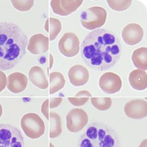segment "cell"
<instances>
[{
	"label": "cell",
	"instance_id": "cell-1",
	"mask_svg": "<svg viewBox=\"0 0 147 147\" xmlns=\"http://www.w3.org/2000/svg\"><path fill=\"white\" fill-rule=\"evenodd\" d=\"M121 52L119 38L105 28L92 31L81 45V56L86 64L101 71L114 67L120 58Z\"/></svg>",
	"mask_w": 147,
	"mask_h": 147
},
{
	"label": "cell",
	"instance_id": "cell-2",
	"mask_svg": "<svg viewBox=\"0 0 147 147\" xmlns=\"http://www.w3.org/2000/svg\"><path fill=\"white\" fill-rule=\"evenodd\" d=\"M28 38L17 24L0 22V70L16 66L26 54Z\"/></svg>",
	"mask_w": 147,
	"mask_h": 147
},
{
	"label": "cell",
	"instance_id": "cell-3",
	"mask_svg": "<svg viewBox=\"0 0 147 147\" xmlns=\"http://www.w3.org/2000/svg\"><path fill=\"white\" fill-rule=\"evenodd\" d=\"M107 13L105 9L100 6H93L83 11L80 16L82 26L88 30H94L104 25Z\"/></svg>",
	"mask_w": 147,
	"mask_h": 147
},
{
	"label": "cell",
	"instance_id": "cell-4",
	"mask_svg": "<svg viewBox=\"0 0 147 147\" xmlns=\"http://www.w3.org/2000/svg\"><path fill=\"white\" fill-rule=\"evenodd\" d=\"M20 125L26 135L32 139L42 136L45 130L42 119L38 114L34 113L24 114L21 118Z\"/></svg>",
	"mask_w": 147,
	"mask_h": 147
},
{
	"label": "cell",
	"instance_id": "cell-5",
	"mask_svg": "<svg viewBox=\"0 0 147 147\" xmlns=\"http://www.w3.org/2000/svg\"><path fill=\"white\" fill-rule=\"evenodd\" d=\"M0 147H24L21 132L10 124L0 125Z\"/></svg>",
	"mask_w": 147,
	"mask_h": 147
},
{
	"label": "cell",
	"instance_id": "cell-6",
	"mask_svg": "<svg viewBox=\"0 0 147 147\" xmlns=\"http://www.w3.org/2000/svg\"><path fill=\"white\" fill-rule=\"evenodd\" d=\"M58 49L62 55L71 58L79 52L80 41L78 37L73 32L65 33L58 42Z\"/></svg>",
	"mask_w": 147,
	"mask_h": 147
},
{
	"label": "cell",
	"instance_id": "cell-7",
	"mask_svg": "<svg viewBox=\"0 0 147 147\" xmlns=\"http://www.w3.org/2000/svg\"><path fill=\"white\" fill-rule=\"evenodd\" d=\"M88 122V116L82 109L75 108L66 115V126L71 132H77L86 126Z\"/></svg>",
	"mask_w": 147,
	"mask_h": 147
},
{
	"label": "cell",
	"instance_id": "cell-8",
	"mask_svg": "<svg viewBox=\"0 0 147 147\" xmlns=\"http://www.w3.org/2000/svg\"><path fill=\"white\" fill-rule=\"evenodd\" d=\"M98 84L101 90L109 94L119 92L122 86L120 76L111 72L103 74L100 78Z\"/></svg>",
	"mask_w": 147,
	"mask_h": 147
},
{
	"label": "cell",
	"instance_id": "cell-9",
	"mask_svg": "<svg viewBox=\"0 0 147 147\" xmlns=\"http://www.w3.org/2000/svg\"><path fill=\"white\" fill-rule=\"evenodd\" d=\"M83 2V0H52L51 5L54 13L67 16L75 12Z\"/></svg>",
	"mask_w": 147,
	"mask_h": 147
},
{
	"label": "cell",
	"instance_id": "cell-10",
	"mask_svg": "<svg viewBox=\"0 0 147 147\" xmlns=\"http://www.w3.org/2000/svg\"><path fill=\"white\" fill-rule=\"evenodd\" d=\"M127 117L132 119H140L147 117V101L143 99H134L127 102L124 107Z\"/></svg>",
	"mask_w": 147,
	"mask_h": 147
},
{
	"label": "cell",
	"instance_id": "cell-11",
	"mask_svg": "<svg viewBox=\"0 0 147 147\" xmlns=\"http://www.w3.org/2000/svg\"><path fill=\"white\" fill-rule=\"evenodd\" d=\"M144 36V31L141 26L137 23H129L126 26L122 32L123 41L130 46L139 43Z\"/></svg>",
	"mask_w": 147,
	"mask_h": 147
},
{
	"label": "cell",
	"instance_id": "cell-12",
	"mask_svg": "<svg viewBox=\"0 0 147 147\" xmlns=\"http://www.w3.org/2000/svg\"><path fill=\"white\" fill-rule=\"evenodd\" d=\"M70 82L75 87L84 86L88 81L90 74L88 69L81 65H75L69 70Z\"/></svg>",
	"mask_w": 147,
	"mask_h": 147
},
{
	"label": "cell",
	"instance_id": "cell-13",
	"mask_svg": "<svg viewBox=\"0 0 147 147\" xmlns=\"http://www.w3.org/2000/svg\"><path fill=\"white\" fill-rule=\"evenodd\" d=\"M27 49L35 55L46 53L49 49V38L42 34L33 35L30 38Z\"/></svg>",
	"mask_w": 147,
	"mask_h": 147
},
{
	"label": "cell",
	"instance_id": "cell-14",
	"mask_svg": "<svg viewBox=\"0 0 147 147\" xmlns=\"http://www.w3.org/2000/svg\"><path fill=\"white\" fill-rule=\"evenodd\" d=\"M7 88L13 93H19L24 91L28 84V79L24 74L14 73L10 74L7 78Z\"/></svg>",
	"mask_w": 147,
	"mask_h": 147
},
{
	"label": "cell",
	"instance_id": "cell-15",
	"mask_svg": "<svg viewBox=\"0 0 147 147\" xmlns=\"http://www.w3.org/2000/svg\"><path fill=\"white\" fill-rule=\"evenodd\" d=\"M28 77L30 82L41 90H45L49 86V83L44 71L38 66H33L30 69Z\"/></svg>",
	"mask_w": 147,
	"mask_h": 147
},
{
	"label": "cell",
	"instance_id": "cell-16",
	"mask_svg": "<svg viewBox=\"0 0 147 147\" xmlns=\"http://www.w3.org/2000/svg\"><path fill=\"white\" fill-rule=\"evenodd\" d=\"M129 83L133 89L143 91L147 88V73L142 70L137 69L131 71L129 77Z\"/></svg>",
	"mask_w": 147,
	"mask_h": 147
},
{
	"label": "cell",
	"instance_id": "cell-17",
	"mask_svg": "<svg viewBox=\"0 0 147 147\" xmlns=\"http://www.w3.org/2000/svg\"><path fill=\"white\" fill-rule=\"evenodd\" d=\"M132 61L134 66L138 69L147 70V48L142 47L135 50L132 55Z\"/></svg>",
	"mask_w": 147,
	"mask_h": 147
},
{
	"label": "cell",
	"instance_id": "cell-18",
	"mask_svg": "<svg viewBox=\"0 0 147 147\" xmlns=\"http://www.w3.org/2000/svg\"><path fill=\"white\" fill-rule=\"evenodd\" d=\"M50 89L49 93L53 94L62 90L65 85V79L62 74L57 71L53 72L49 75Z\"/></svg>",
	"mask_w": 147,
	"mask_h": 147
},
{
	"label": "cell",
	"instance_id": "cell-19",
	"mask_svg": "<svg viewBox=\"0 0 147 147\" xmlns=\"http://www.w3.org/2000/svg\"><path fill=\"white\" fill-rule=\"evenodd\" d=\"M49 118H50L49 137L52 139L57 138L62 133L61 117L56 113L51 112Z\"/></svg>",
	"mask_w": 147,
	"mask_h": 147
},
{
	"label": "cell",
	"instance_id": "cell-20",
	"mask_svg": "<svg viewBox=\"0 0 147 147\" xmlns=\"http://www.w3.org/2000/svg\"><path fill=\"white\" fill-rule=\"evenodd\" d=\"M44 28L49 34L50 41L55 40L61 31L62 26L59 20L53 18H49L46 20Z\"/></svg>",
	"mask_w": 147,
	"mask_h": 147
},
{
	"label": "cell",
	"instance_id": "cell-21",
	"mask_svg": "<svg viewBox=\"0 0 147 147\" xmlns=\"http://www.w3.org/2000/svg\"><path fill=\"white\" fill-rule=\"evenodd\" d=\"M92 96L91 93L87 91H81L78 92L75 97L68 98L69 102L75 107H81L84 105Z\"/></svg>",
	"mask_w": 147,
	"mask_h": 147
},
{
	"label": "cell",
	"instance_id": "cell-22",
	"mask_svg": "<svg viewBox=\"0 0 147 147\" xmlns=\"http://www.w3.org/2000/svg\"><path fill=\"white\" fill-rule=\"evenodd\" d=\"M93 106L98 110L105 111L109 109L111 106L112 101L110 98H91Z\"/></svg>",
	"mask_w": 147,
	"mask_h": 147
},
{
	"label": "cell",
	"instance_id": "cell-23",
	"mask_svg": "<svg viewBox=\"0 0 147 147\" xmlns=\"http://www.w3.org/2000/svg\"><path fill=\"white\" fill-rule=\"evenodd\" d=\"M108 4L110 8L113 10L117 11H122L127 10L130 7L132 4V1L125 0V1H115L109 0L107 1Z\"/></svg>",
	"mask_w": 147,
	"mask_h": 147
},
{
	"label": "cell",
	"instance_id": "cell-24",
	"mask_svg": "<svg viewBox=\"0 0 147 147\" xmlns=\"http://www.w3.org/2000/svg\"><path fill=\"white\" fill-rule=\"evenodd\" d=\"M12 5L15 9L20 11H27L31 9L34 4L33 0H26V1H16L12 0Z\"/></svg>",
	"mask_w": 147,
	"mask_h": 147
},
{
	"label": "cell",
	"instance_id": "cell-25",
	"mask_svg": "<svg viewBox=\"0 0 147 147\" xmlns=\"http://www.w3.org/2000/svg\"><path fill=\"white\" fill-rule=\"evenodd\" d=\"M115 141L110 134H106L103 139L100 142V146L101 147H113Z\"/></svg>",
	"mask_w": 147,
	"mask_h": 147
},
{
	"label": "cell",
	"instance_id": "cell-26",
	"mask_svg": "<svg viewBox=\"0 0 147 147\" xmlns=\"http://www.w3.org/2000/svg\"><path fill=\"white\" fill-rule=\"evenodd\" d=\"M98 129L94 126H91L88 129H87L86 132V135L87 136L91 139H96L98 136Z\"/></svg>",
	"mask_w": 147,
	"mask_h": 147
},
{
	"label": "cell",
	"instance_id": "cell-27",
	"mask_svg": "<svg viewBox=\"0 0 147 147\" xmlns=\"http://www.w3.org/2000/svg\"><path fill=\"white\" fill-rule=\"evenodd\" d=\"M41 112L43 114V115L46 117L47 120H49V99H47L44 101V102L42 104L41 106Z\"/></svg>",
	"mask_w": 147,
	"mask_h": 147
},
{
	"label": "cell",
	"instance_id": "cell-28",
	"mask_svg": "<svg viewBox=\"0 0 147 147\" xmlns=\"http://www.w3.org/2000/svg\"><path fill=\"white\" fill-rule=\"evenodd\" d=\"M62 101V98H53L49 99V109H53L59 106Z\"/></svg>",
	"mask_w": 147,
	"mask_h": 147
},
{
	"label": "cell",
	"instance_id": "cell-29",
	"mask_svg": "<svg viewBox=\"0 0 147 147\" xmlns=\"http://www.w3.org/2000/svg\"><path fill=\"white\" fill-rule=\"evenodd\" d=\"M7 84L6 74L3 71H0V92H2L5 88Z\"/></svg>",
	"mask_w": 147,
	"mask_h": 147
},
{
	"label": "cell",
	"instance_id": "cell-30",
	"mask_svg": "<svg viewBox=\"0 0 147 147\" xmlns=\"http://www.w3.org/2000/svg\"><path fill=\"white\" fill-rule=\"evenodd\" d=\"M80 147H93V146L90 139H84L81 142Z\"/></svg>",
	"mask_w": 147,
	"mask_h": 147
},
{
	"label": "cell",
	"instance_id": "cell-31",
	"mask_svg": "<svg viewBox=\"0 0 147 147\" xmlns=\"http://www.w3.org/2000/svg\"><path fill=\"white\" fill-rule=\"evenodd\" d=\"M97 134H98V140L100 142L105 137V136L107 134V132H106L105 129H100L98 130Z\"/></svg>",
	"mask_w": 147,
	"mask_h": 147
},
{
	"label": "cell",
	"instance_id": "cell-32",
	"mask_svg": "<svg viewBox=\"0 0 147 147\" xmlns=\"http://www.w3.org/2000/svg\"><path fill=\"white\" fill-rule=\"evenodd\" d=\"M147 139H146L144 140H143L142 143H140V144L139 145V147H147Z\"/></svg>",
	"mask_w": 147,
	"mask_h": 147
},
{
	"label": "cell",
	"instance_id": "cell-33",
	"mask_svg": "<svg viewBox=\"0 0 147 147\" xmlns=\"http://www.w3.org/2000/svg\"><path fill=\"white\" fill-rule=\"evenodd\" d=\"M2 107L1 104H0V118L2 116Z\"/></svg>",
	"mask_w": 147,
	"mask_h": 147
},
{
	"label": "cell",
	"instance_id": "cell-34",
	"mask_svg": "<svg viewBox=\"0 0 147 147\" xmlns=\"http://www.w3.org/2000/svg\"><path fill=\"white\" fill-rule=\"evenodd\" d=\"M49 146H50V147H54V146L52 144V143H49Z\"/></svg>",
	"mask_w": 147,
	"mask_h": 147
}]
</instances>
